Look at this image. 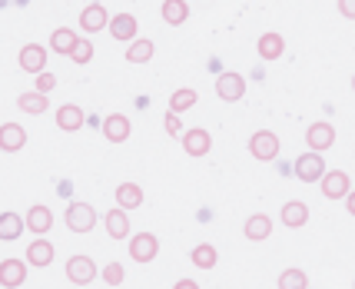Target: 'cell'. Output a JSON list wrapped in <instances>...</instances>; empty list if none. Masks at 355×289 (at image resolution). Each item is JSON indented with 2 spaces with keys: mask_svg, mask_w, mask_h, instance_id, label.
I'll use <instances>...</instances> for the list:
<instances>
[{
  "mask_svg": "<svg viewBox=\"0 0 355 289\" xmlns=\"http://www.w3.org/2000/svg\"><path fill=\"white\" fill-rule=\"evenodd\" d=\"M90 3H103V0H90Z\"/></svg>",
  "mask_w": 355,
  "mask_h": 289,
  "instance_id": "obj_38",
  "label": "cell"
},
{
  "mask_svg": "<svg viewBox=\"0 0 355 289\" xmlns=\"http://www.w3.org/2000/svg\"><path fill=\"white\" fill-rule=\"evenodd\" d=\"M107 24H110V14L103 10V3H87L83 10H80V31L83 33H100V31H107Z\"/></svg>",
  "mask_w": 355,
  "mask_h": 289,
  "instance_id": "obj_8",
  "label": "cell"
},
{
  "mask_svg": "<svg viewBox=\"0 0 355 289\" xmlns=\"http://www.w3.org/2000/svg\"><path fill=\"white\" fill-rule=\"evenodd\" d=\"M67 279L73 283V286H90L93 279H96V263L93 256H70L67 259Z\"/></svg>",
  "mask_w": 355,
  "mask_h": 289,
  "instance_id": "obj_4",
  "label": "cell"
},
{
  "mask_svg": "<svg viewBox=\"0 0 355 289\" xmlns=\"http://www.w3.org/2000/svg\"><path fill=\"white\" fill-rule=\"evenodd\" d=\"M180 140H183V150L189 153V156H206V153L213 150V137H209L202 126L183 130V133H180Z\"/></svg>",
  "mask_w": 355,
  "mask_h": 289,
  "instance_id": "obj_9",
  "label": "cell"
},
{
  "mask_svg": "<svg viewBox=\"0 0 355 289\" xmlns=\"http://www.w3.org/2000/svg\"><path fill=\"white\" fill-rule=\"evenodd\" d=\"M107 31L113 33V40H120V44H130V40L137 37L139 24H137V17H133V14H116V17H110Z\"/></svg>",
  "mask_w": 355,
  "mask_h": 289,
  "instance_id": "obj_13",
  "label": "cell"
},
{
  "mask_svg": "<svg viewBox=\"0 0 355 289\" xmlns=\"http://www.w3.org/2000/svg\"><path fill=\"white\" fill-rule=\"evenodd\" d=\"M33 76H37V90L40 93H50L53 87H57V76L46 74V70H40V74H33Z\"/></svg>",
  "mask_w": 355,
  "mask_h": 289,
  "instance_id": "obj_35",
  "label": "cell"
},
{
  "mask_svg": "<svg viewBox=\"0 0 355 289\" xmlns=\"http://www.w3.org/2000/svg\"><path fill=\"white\" fill-rule=\"evenodd\" d=\"M17 107L24 110V113H33V117H40V113H46V107H50V97L40 90H31V93H20L17 97Z\"/></svg>",
  "mask_w": 355,
  "mask_h": 289,
  "instance_id": "obj_23",
  "label": "cell"
},
{
  "mask_svg": "<svg viewBox=\"0 0 355 289\" xmlns=\"http://www.w3.org/2000/svg\"><path fill=\"white\" fill-rule=\"evenodd\" d=\"M17 60H20V70H27V74H40V70H46V47L24 44Z\"/></svg>",
  "mask_w": 355,
  "mask_h": 289,
  "instance_id": "obj_11",
  "label": "cell"
},
{
  "mask_svg": "<svg viewBox=\"0 0 355 289\" xmlns=\"http://www.w3.org/2000/svg\"><path fill=\"white\" fill-rule=\"evenodd\" d=\"M67 57L77 63V67H83V63L93 60V44H90V40H80V37H77V44L70 47V53H67Z\"/></svg>",
  "mask_w": 355,
  "mask_h": 289,
  "instance_id": "obj_32",
  "label": "cell"
},
{
  "mask_svg": "<svg viewBox=\"0 0 355 289\" xmlns=\"http://www.w3.org/2000/svg\"><path fill=\"white\" fill-rule=\"evenodd\" d=\"M339 10L345 20H355V0H339Z\"/></svg>",
  "mask_w": 355,
  "mask_h": 289,
  "instance_id": "obj_36",
  "label": "cell"
},
{
  "mask_svg": "<svg viewBox=\"0 0 355 289\" xmlns=\"http://www.w3.org/2000/svg\"><path fill=\"white\" fill-rule=\"evenodd\" d=\"M153 53H156V47L153 40H130V47H126V60L130 63H146V60H153Z\"/></svg>",
  "mask_w": 355,
  "mask_h": 289,
  "instance_id": "obj_26",
  "label": "cell"
},
{
  "mask_svg": "<svg viewBox=\"0 0 355 289\" xmlns=\"http://www.w3.org/2000/svg\"><path fill=\"white\" fill-rule=\"evenodd\" d=\"M63 220H67V229H73V233H90L96 226V210H93L90 203H80L77 199V203L67 206Z\"/></svg>",
  "mask_w": 355,
  "mask_h": 289,
  "instance_id": "obj_1",
  "label": "cell"
},
{
  "mask_svg": "<svg viewBox=\"0 0 355 289\" xmlns=\"http://www.w3.org/2000/svg\"><path fill=\"white\" fill-rule=\"evenodd\" d=\"M272 236V220L266 213H256L246 220V240H252V243H263V240H269Z\"/></svg>",
  "mask_w": 355,
  "mask_h": 289,
  "instance_id": "obj_21",
  "label": "cell"
},
{
  "mask_svg": "<svg viewBox=\"0 0 355 289\" xmlns=\"http://www.w3.org/2000/svg\"><path fill=\"white\" fill-rule=\"evenodd\" d=\"M24 226L31 229V233H37V236L50 233V226H53V213H50V206L33 203L31 210H27V216H24Z\"/></svg>",
  "mask_w": 355,
  "mask_h": 289,
  "instance_id": "obj_12",
  "label": "cell"
},
{
  "mask_svg": "<svg viewBox=\"0 0 355 289\" xmlns=\"http://www.w3.org/2000/svg\"><path fill=\"white\" fill-rule=\"evenodd\" d=\"M24 279H27V263L24 259H3L0 263V286L3 289L24 286Z\"/></svg>",
  "mask_w": 355,
  "mask_h": 289,
  "instance_id": "obj_15",
  "label": "cell"
},
{
  "mask_svg": "<svg viewBox=\"0 0 355 289\" xmlns=\"http://www.w3.org/2000/svg\"><path fill=\"white\" fill-rule=\"evenodd\" d=\"M163 126H166V133H170V137H180V133H183L180 113H173V110H166V117H163Z\"/></svg>",
  "mask_w": 355,
  "mask_h": 289,
  "instance_id": "obj_34",
  "label": "cell"
},
{
  "mask_svg": "<svg viewBox=\"0 0 355 289\" xmlns=\"http://www.w3.org/2000/svg\"><path fill=\"white\" fill-rule=\"evenodd\" d=\"M200 286V283H193V279H180V283H176V289H196Z\"/></svg>",
  "mask_w": 355,
  "mask_h": 289,
  "instance_id": "obj_37",
  "label": "cell"
},
{
  "mask_svg": "<svg viewBox=\"0 0 355 289\" xmlns=\"http://www.w3.org/2000/svg\"><path fill=\"white\" fill-rule=\"evenodd\" d=\"M156 253H159V240H156L153 233H137V236H130V256L137 259V263H153Z\"/></svg>",
  "mask_w": 355,
  "mask_h": 289,
  "instance_id": "obj_7",
  "label": "cell"
},
{
  "mask_svg": "<svg viewBox=\"0 0 355 289\" xmlns=\"http://www.w3.org/2000/svg\"><path fill=\"white\" fill-rule=\"evenodd\" d=\"M279 220H282V226H289V229H302L306 223H309V206H306L302 199H289V203L282 206V213H279Z\"/></svg>",
  "mask_w": 355,
  "mask_h": 289,
  "instance_id": "obj_16",
  "label": "cell"
},
{
  "mask_svg": "<svg viewBox=\"0 0 355 289\" xmlns=\"http://www.w3.org/2000/svg\"><path fill=\"white\" fill-rule=\"evenodd\" d=\"M256 50H259V57H263V60H279V57H282V50H286V40H282V33L269 31V33L259 37Z\"/></svg>",
  "mask_w": 355,
  "mask_h": 289,
  "instance_id": "obj_20",
  "label": "cell"
},
{
  "mask_svg": "<svg viewBox=\"0 0 355 289\" xmlns=\"http://www.w3.org/2000/svg\"><path fill=\"white\" fill-rule=\"evenodd\" d=\"M306 143H309V150H315V153L329 150V147L336 143V126H332V123H309Z\"/></svg>",
  "mask_w": 355,
  "mask_h": 289,
  "instance_id": "obj_10",
  "label": "cell"
},
{
  "mask_svg": "<svg viewBox=\"0 0 355 289\" xmlns=\"http://www.w3.org/2000/svg\"><path fill=\"white\" fill-rule=\"evenodd\" d=\"M27 263L37 266V270L50 266V263H53V243H46V240H33V243L27 246Z\"/></svg>",
  "mask_w": 355,
  "mask_h": 289,
  "instance_id": "obj_24",
  "label": "cell"
},
{
  "mask_svg": "<svg viewBox=\"0 0 355 289\" xmlns=\"http://www.w3.org/2000/svg\"><path fill=\"white\" fill-rule=\"evenodd\" d=\"M189 259H193L200 270H213V266H216V259H219V253H216V246L213 243H200L193 253H189Z\"/></svg>",
  "mask_w": 355,
  "mask_h": 289,
  "instance_id": "obj_28",
  "label": "cell"
},
{
  "mask_svg": "<svg viewBox=\"0 0 355 289\" xmlns=\"http://www.w3.org/2000/svg\"><path fill=\"white\" fill-rule=\"evenodd\" d=\"M325 173V160H322V153H302L299 160H295V176L302 183H319V176Z\"/></svg>",
  "mask_w": 355,
  "mask_h": 289,
  "instance_id": "obj_6",
  "label": "cell"
},
{
  "mask_svg": "<svg viewBox=\"0 0 355 289\" xmlns=\"http://www.w3.org/2000/svg\"><path fill=\"white\" fill-rule=\"evenodd\" d=\"M100 126H103V137H107L110 143H126V140H130V120H126L123 113H110Z\"/></svg>",
  "mask_w": 355,
  "mask_h": 289,
  "instance_id": "obj_17",
  "label": "cell"
},
{
  "mask_svg": "<svg viewBox=\"0 0 355 289\" xmlns=\"http://www.w3.org/2000/svg\"><path fill=\"white\" fill-rule=\"evenodd\" d=\"M103 283H107V286H123V266H120V263H110V266H103Z\"/></svg>",
  "mask_w": 355,
  "mask_h": 289,
  "instance_id": "obj_33",
  "label": "cell"
},
{
  "mask_svg": "<svg viewBox=\"0 0 355 289\" xmlns=\"http://www.w3.org/2000/svg\"><path fill=\"white\" fill-rule=\"evenodd\" d=\"M319 190H322L325 199H342L352 190V180H349V173H342V170H329V173L319 176Z\"/></svg>",
  "mask_w": 355,
  "mask_h": 289,
  "instance_id": "obj_5",
  "label": "cell"
},
{
  "mask_svg": "<svg viewBox=\"0 0 355 289\" xmlns=\"http://www.w3.org/2000/svg\"><path fill=\"white\" fill-rule=\"evenodd\" d=\"M116 206L126 210V213L143 206V190H139L137 183H120V186H116Z\"/></svg>",
  "mask_w": 355,
  "mask_h": 289,
  "instance_id": "obj_22",
  "label": "cell"
},
{
  "mask_svg": "<svg viewBox=\"0 0 355 289\" xmlns=\"http://www.w3.org/2000/svg\"><path fill=\"white\" fill-rule=\"evenodd\" d=\"M196 100H200V93H196V90H189V87H180V90L170 97V110H173V113H183V110L196 107Z\"/></svg>",
  "mask_w": 355,
  "mask_h": 289,
  "instance_id": "obj_30",
  "label": "cell"
},
{
  "mask_svg": "<svg viewBox=\"0 0 355 289\" xmlns=\"http://www.w3.org/2000/svg\"><path fill=\"white\" fill-rule=\"evenodd\" d=\"M24 216L20 213H0V240H17L24 233Z\"/></svg>",
  "mask_w": 355,
  "mask_h": 289,
  "instance_id": "obj_27",
  "label": "cell"
},
{
  "mask_svg": "<svg viewBox=\"0 0 355 289\" xmlns=\"http://www.w3.org/2000/svg\"><path fill=\"white\" fill-rule=\"evenodd\" d=\"M73 44H77V33L70 31V27H60V31L50 33V50H53V53H70Z\"/></svg>",
  "mask_w": 355,
  "mask_h": 289,
  "instance_id": "obj_29",
  "label": "cell"
},
{
  "mask_svg": "<svg viewBox=\"0 0 355 289\" xmlns=\"http://www.w3.org/2000/svg\"><path fill=\"white\" fill-rule=\"evenodd\" d=\"M83 123H87V117H83V110H80L77 104H63V107L57 110V126H60L63 133H77Z\"/></svg>",
  "mask_w": 355,
  "mask_h": 289,
  "instance_id": "obj_18",
  "label": "cell"
},
{
  "mask_svg": "<svg viewBox=\"0 0 355 289\" xmlns=\"http://www.w3.org/2000/svg\"><path fill=\"white\" fill-rule=\"evenodd\" d=\"M216 97H219V100H226V104L243 100V97H246V76H243V74H232V70L219 74L216 76Z\"/></svg>",
  "mask_w": 355,
  "mask_h": 289,
  "instance_id": "obj_3",
  "label": "cell"
},
{
  "mask_svg": "<svg viewBox=\"0 0 355 289\" xmlns=\"http://www.w3.org/2000/svg\"><path fill=\"white\" fill-rule=\"evenodd\" d=\"M27 147V130L20 123H0V150L17 153Z\"/></svg>",
  "mask_w": 355,
  "mask_h": 289,
  "instance_id": "obj_14",
  "label": "cell"
},
{
  "mask_svg": "<svg viewBox=\"0 0 355 289\" xmlns=\"http://www.w3.org/2000/svg\"><path fill=\"white\" fill-rule=\"evenodd\" d=\"M249 153H252L259 163L276 160L279 156V137L272 133V130H256V133L249 137Z\"/></svg>",
  "mask_w": 355,
  "mask_h": 289,
  "instance_id": "obj_2",
  "label": "cell"
},
{
  "mask_svg": "<svg viewBox=\"0 0 355 289\" xmlns=\"http://www.w3.org/2000/svg\"><path fill=\"white\" fill-rule=\"evenodd\" d=\"M103 226H107V233L113 240H126V236H130V216H126V210L113 206V210L103 216Z\"/></svg>",
  "mask_w": 355,
  "mask_h": 289,
  "instance_id": "obj_19",
  "label": "cell"
},
{
  "mask_svg": "<svg viewBox=\"0 0 355 289\" xmlns=\"http://www.w3.org/2000/svg\"><path fill=\"white\" fill-rule=\"evenodd\" d=\"M279 289H306L309 286V276L302 273V270H286V273L279 276Z\"/></svg>",
  "mask_w": 355,
  "mask_h": 289,
  "instance_id": "obj_31",
  "label": "cell"
},
{
  "mask_svg": "<svg viewBox=\"0 0 355 289\" xmlns=\"http://www.w3.org/2000/svg\"><path fill=\"white\" fill-rule=\"evenodd\" d=\"M163 20L170 24V27H180V24H186V17H189V3L186 0H163Z\"/></svg>",
  "mask_w": 355,
  "mask_h": 289,
  "instance_id": "obj_25",
  "label": "cell"
}]
</instances>
